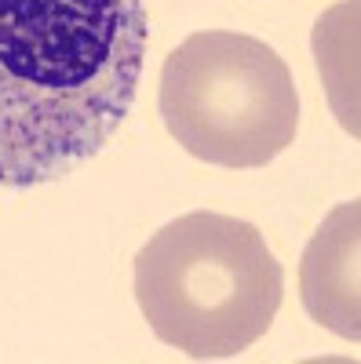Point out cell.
Wrapping results in <instances>:
<instances>
[{"label": "cell", "mask_w": 361, "mask_h": 364, "mask_svg": "<svg viewBox=\"0 0 361 364\" xmlns=\"http://www.w3.org/2000/svg\"><path fill=\"white\" fill-rule=\"evenodd\" d=\"M146 48L142 0H0V186L99 157L135 106Z\"/></svg>", "instance_id": "1"}, {"label": "cell", "mask_w": 361, "mask_h": 364, "mask_svg": "<svg viewBox=\"0 0 361 364\" xmlns=\"http://www.w3.org/2000/svg\"><path fill=\"white\" fill-rule=\"evenodd\" d=\"M285 299V269L259 226L190 211L161 226L135 255V302L150 331L194 360L256 346Z\"/></svg>", "instance_id": "2"}, {"label": "cell", "mask_w": 361, "mask_h": 364, "mask_svg": "<svg viewBox=\"0 0 361 364\" xmlns=\"http://www.w3.org/2000/svg\"><path fill=\"white\" fill-rule=\"evenodd\" d=\"M161 120L190 157L263 168L299 128V91L285 58L234 29L190 33L161 66Z\"/></svg>", "instance_id": "3"}, {"label": "cell", "mask_w": 361, "mask_h": 364, "mask_svg": "<svg viewBox=\"0 0 361 364\" xmlns=\"http://www.w3.org/2000/svg\"><path fill=\"white\" fill-rule=\"evenodd\" d=\"M361 200L336 204L310 237L299 259V299L303 310L328 331L357 343L361 339V277H357V248H361Z\"/></svg>", "instance_id": "4"}, {"label": "cell", "mask_w": 361, "mask_h": 364, "mask_svg": "<svg viewBox=\"0 0 361 364\" xmlns=\"http://www.w3.org/2000/svg\"><path fill=\"white\" fill-rule=\"evenodd\" d=\"M314 51L340 124L357 139V0L333 8L318 22Z\"/></svg>", "instance_id": "5"}]
</instances>
